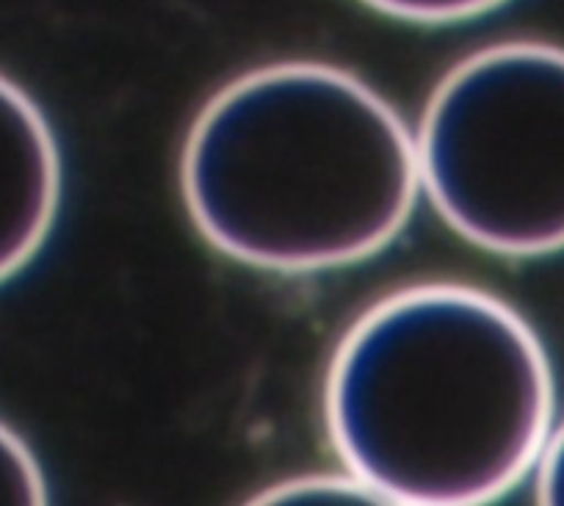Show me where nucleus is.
<instances>
[{
    "mask_svg": "<svg viewBox=\"0 0 564 506\" xmlns=\"http://www.w3.org/2000/svg\"><path fill=\"white\" fill-rule=\"evenodd\" d=\"M553 372L529 321L459 282L388 293L340 337L324 388L329 443L384 504L476 506L536 467Z\"/></svg>",
    "mask_w": 564,
    "mask_h": 506,
    "instance_id": "1",
    "label": "nucleus"
},
{
    "mask_svg": "<svg viewBox=\"0 0 564 506\" xmlns=\"http://www.w3.org/2000/svg\"><path fill=\"white\" fill-rule=\"evenodd\" d=\"M181 189L199 236L238 263L313 274L388 247L415 208V139L333 64L282 62L216 91L188 130Z\"/></svg>",
    "mask_w": 564,
    "mask_h": 506,
    "instance_id": "2",
    "label": "nucleus"
},
{
    "mask_svg": "<svg viewBox=\"0 0 564 506\" xmlns=\"http://www.w3.org/2000/svg\"><path fill=\"white\" fill-rule=\"evenodd\" d=\"M454 233L503 258L564 249V47L498 42L448 69L415 139Z\"/></svg>",
    "mask_w": 564,
    "mask_h": 506,
    "instance_id": "3",
    "label": "nucleus"
},
{
    "mask_svg": "<svg viewBox=\"0 0 564 506\" xmlns=\"http://www.w3.org/2000/svg\"><path fill=\"white\" fill-rule=\"evenodd\" d=\"M62 205V155L45 114L0 75V282L36 258Z\"/></svg>",
    "mask_w": 564,
    "mask_h": 506,
    "instance_id": "4",
    "label": "nucleus"
},
{
    "mask_svg": "<svg viewBox=\"0 0 564 506\" xmlns=\"http://www.w3.org/2000/svg\"><path fill=\"white\" fill-rule=\"evenodd\" d=\"M258 504H384L382 495L355 473L294 476L258 495Z\"/></svg>",
    "mask_w": 564,
    "mask_h": 506,
    "instance_id": "5",
    "label": "nucleus"
},
{
    "mask_svg": "<svg viewBox=\"0 0 564 506\" xmlns=\"http://www.w3.org/2000/svg\"><path fill=\"white\" fill-rule=\"evenodd\" d=\"M42 467L18 432L0 421V504H45Z\"/></svg>",
    "mask_w": 564,
    "mask_h": 506,
    "instance_id": "6",
    "label": "nucleus"
},
{
    "mask_svg": "<svg viewBox=\"0 0 564 506\" xmlns=\"http://www.w3.org/2000/svg\"><path fill=\"white\" fill-rule=\"evenodd\" d=\"M362 3L388 18L406 20V23L443 25L479 18V14L503 7L507 0H362Z\"/></svg>",
    "mask_w": 564,
    "mask_h": 506,
    "instance_id": "7",
    "label": "nucleus"
},
{
    "mask_svg": "<svg viewBox=\"0 0 564 506\" xmlns=\"http://www.w3.org/2000/svg\"><path fill=\"white\" fill-rule=\"evenodd\" d=\"M534 471L536 500L547 506H564V423L551 429Z\"/></svg>",
    "mask_w": 564,
    "mask_h": 506,
    "instance_id": "8",
    "label": "nucleus"
}]
</instances>
